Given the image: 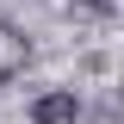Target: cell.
<instances>
[{"instance_id": "obj_2", "label": "cell", "mask_w": 124, "mask_h": 124, "mask_svg": "<svg viewBox=\"0 0 124 124\" xmlns=\"http://www.w3.org/2000/svg\"><path fill=\"white\" fill-rule=\"evenodd\" d=\"M19 68H25V37L13 25H0V81H13Z\"/></svg>"}, {"instance_id": "obj_1", "label": "cell", "mask_w": 124, "mask_h": 124, "mask_svg": "<svg viewBox=\"0 0 124 124\" xmlns=\"http://www.w3.org/2000/svg\"><path fill=\"white\" fill-rule=\"evenodd\" d=\"M75 118H81L75 93H44V99H31V124H75Z\"/></svg>"}]
</instances>
